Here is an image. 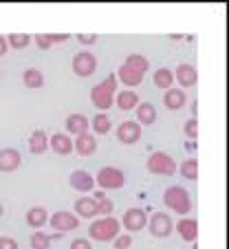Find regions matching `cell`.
Returning a JSON list of instances; mask_svg holds the SVG:
<instances>
[{
    "instance_id": "obj_1",
    "label": "cell",
    "mask_w": 229,
    "mask_h": 249,
    "mask_svg": "<svg viewBox=\"0 0 229 249\" xmlns=\"http://www.w3.org/2000/svg\"><path fill=\"white\" fill-rule=\"evenodd\" d=\"M117 77L115 73H110L108 77H104L99 84H95L90 89V102L99 113H106L108 108H112V102H115V90H117Z\"/></svg>"
},
{
    "instance_id": "obj_2",
    "label": "cell",
    "mask_w": 229,
    "mask_h": 249,
    "mask_svg": "<svg viewBox=\"0 0 229 249\" xmlns=\"http://www.w3.org/2000/svg\"><path fill=\"white\" fill-rule=\"evenodd\" d=\"M119 234H122V223L115 216H102L90 223V227H88V238L97 240V243H110Z\"/></svg>"
},
{
    "instance_id": "obj_3",
    "label": "cell",
    "mask_w": 229,
    "mask_h": 249,
    "mask_svg": "<svg viewBox=\"0 0 229 249\" xmlns=\"http://www.w3.org/2000/svg\"><path fill=\"white\" fill-rule=\"evenodd\" d=\"M163 203L172 212L183 214V216L190 214V210H192V198H190V192H187L185 188H181V185H170V188L163 192Z\"/></svg>"
},
{
    "instance_id": "obj_4",
    "label": "cell",
    "mask_w": 229,
    "mask_h": 249,
    "mask_svg": "<svg viewBox=\"0 0 229 249\" xmlns=\"http://www.w3.org/2000/svg\"><path fill=\"white\" fill-rule=\"evenodd\" d=\"M145 168H148V172L159 174V177H172V174L176 172V161H174L168 152L159 150V152H152V155H150Z\"/></svg>"
},
{
    "instance_id": "obj_5",
    "label": "cell",
    "mask_w": 229,
    "mask_h": 249,
    "mask_svg": "<svg viewBox=\"0 0 229 249\" xmlns=\"http://www.w3.org/2000/svg\"><path fill=\"white\" fill-rule=\"evenodd\" d=\"M126 183V174L115 165H106L97 172V185L102 190H119Z\"/></svg>"
},
{
    "instance_id": "obj_6",
    "label": "cell",
    "mask_w": 229,
    "mask_h": 249,
    "mask_svg": "<svg viewBox=\"0 0 229 249\" xmlns=\"http://www.w3.org/2000/svg\"><path fill=\"white\" fill-rule=\"evenodd\" d=\"M70 69H73V73L77 77H88V75H93L95 69H97V57L90 51H82V53H77V55H73Z\"/></svg>"
},
{
    "instance_id": "obj_7",
    "label": "cell",
    "mask_w": 229,
    "mask_h": 249,
    "mask_svg": "<svg viewBox=\"0 0 229 249\" xmlns=\"http://www.w3.org/2000/svg\"><path fill=\"white\" fill-rule=\"evenodd\" d=\"M172 231H174V221L170 214H165V212L152 214V218H150V234L155 238H168Z\"/></svg>"
},
{
    "instance_id": "obj_8",
    "label": "cell",
    "mask_w": 229,
    "mask_h": 249,
    "mask_svg": "<svg viewBox=\"0 0 229 249\" xmlns=\"http://www.w3.org/2000/svg\"><path fill=\"white\" fill-rule=\"evenodd\" d=\"M80 225V218L70 214V212H55L51 216V227L57 231V234H66V231L77 230Z\"/></svg>"
},
{
    "instance_id": "obj_9",
    "label": "cell",
    "mask_w": 229,
    "mask_h": 249,
    "mask_svg": "<svg viewBox=\"0 0 229 249\" xmlns=\"http://www.w3.org/2000/svg\"><path fill=\"white\" fill-rule=\"evenodd\" d=\"M122 225L126 227L128 231H141L148 225V214H145L141 207H132V210H128L126 214H123Z\"/></svg>"
},
{
    "instance_id": "obj_10",
    "label": "cell",
    "mask_w": 229,
    "mask_h": 249,
    "mask_svg": "<svg viewBox=\"0 0 229 249\" xmlns=\"http://www.w3.org/2000/svg\"><path fill=\"white\" fill-rule=\"evenodd\" d=\"M117 139L126 146H132L141 139V126L137 122H122L117 126Z\"/></svg>"
},
{
    "instance_id": "obj_11",
    "label": "cell",
    "mask_w": 229,
    "mask_h": 249,
    "mask_svg": "<svg viewBox=\"0 0 229 249\" xmlns=\"http://www.w3.org/2000/svg\"><path fill=\"white\" fill-rule=\"evenodd\" d=\"M174 230L178 231V236H181L185 243H194L198 236V221L196 218H187L183 216L178 223H174Z\"/></svg>"
},
{
    "instance_id": "obj_12",
    "label": "cell",
    "mask_w": 229,
    "mask_h": 249,
    "mask_svg": "<svg viewBox=\"0 0 229 249\" xmlns=\"http://www.w3.org/2000/svg\"><path fill=\"white\" fill-rule=\"evenodd\" d=\"M73 150L77 152L80 157H90L95 150H97V137L90 135V132H86V135H80V137H75V141H73Z\"/></svg>"
},
{
    "instance_id": "obj_13",
    "label": "cell",
    "mask_w": 229,
    "mask_h": 249,
    "mask_svg": "<svg viewBox=\"0 0 229 249\" xmlns=\"http://www.w3.org/2000/svg\"><path fill=\"white\" fill-rule=\"evenodd\" d=\"M90 128V119L86 117V115L82 113H73L66 117V130L70 132V135L75 137H80V135H86Z\"/></svg>"
},
{
    "instance_id": "obj_14",
    "label": "cell",
    "mask_w": 229,
    "mask_h": 249,
    "mask_svg": "<svg viewBox=\"0 0 229 249\" xmlns=\"http://www.w3.org/2000/svg\"><path fill=\"white\" fill-rule=\"evenodd\" d=\"M20 152L16 148H2L0 150V172H14V170L20 168Z\"/></svg>"
},
{
    "instance_id": "obj_15",
    "label": "cell",
    "mask_w": 229,
    "mask_h": 249,
    "mask_svg": "<svg viewBox=\"0 0 229 249\" xmlns=\"http://www.w3.org/2000/svg\"><path fill=\"white\" fill-rule=\"evenodd\" d=\"M70 188L77 190V192H90L95 188V179L93 174L86 172V170H75L70 174Z\"/></svg>"
},
{
    "instance_id": "obj_16",
    "label": "cell",
    "mask_w": 229,
    "mask_h": 249,
    "mask_svg": "<svg viewBox=\"0 0 229 249\" xmlns=\"http://www.w3.org/2000/svg\"><path fill=\"white\" fill-rule=\"evenodd\" d=\"M174 80L183 86V89H190L198 82V73L192 64H178V69L174 71Z\"/></svg>"
},
{
    "instance_id": "obj_17",
    "label": "cell",
    "mask_w": 229,
    "mask_h": 249,
    "mask_svg": "<svg viewBox=\"0 0 229 249\" xmlns=\"http://www.w3.org/2000/svg\"><path fill=\"white\" fill-rule=\"evenodd\" d=\"M117 82H122V84H126L128 89H135V86H139L141 82H143V75H141L139 71H135L132 66L128 64H122L117 69Z\"/></svg>"
},
{
    "instance_id": "obj_18",
    "label": "cell",
    "mask_w": 229,
    "mask_h": 249,
    "mask_svg": "<svg viewBox=\"0 0 229 249\" xmlns=\"http://www.w3.org/2000/svg\"><path fill=\"white\" fill-rule=\"evenodd\" d=\"M49 148H53L57 155L66 157L73 152V139L69 135H64V132H55L53 137H49Z\"/></svg>"
},
{
    "instance_id": "obj_19",
    "label": "cell",
    "mask_w": 229,
    "mask_h": 249,
    "mask_svg": "<svg viewBox=\"0 0 229 249\" xmlns=\"http://www.w3.org/2000/svg\"><path fill=\"white\" fill-rule=\"evenodd\" d=\"M135 110H137V124L139 126H152L157 122V108L150 102H139Z\"/></svg>"
},
{
    "instance_id": "obj_20",
    "label": "cell",
    "mask_w": 229,
    "mask_h": 249,
    "mask_svg": "<svg viewBox=\"0 0 229 249\" xmlns=\"http://www.w3.org/2000/svg\"><path fill=\"white\" fill-rule=\"evenodd\" d=\"M29 150L33 155H44L49 150V135L44 130H33L29 137Z\"/></svg>"
},
{
    "instance_id": "obj_21",
    "label": "cell",
    "mask_w": 229,
    "mask_h": 249,
    "mask_svg": "<svg viewBox=\"0 0 229 249\" xmlns=\"http://www.w3.org/2000/svg\"><path fill=\"white\" fill-rule=\"evenodd\" d=\"M80 214L82 218H95L97 216V205H95L93 196H80L75 201V216Z\"/></svg>"
},
{
    "instance_id": "obj_22",
    "label": "cell",
    "mask_w": 229,
    "mask_h": 249,
    "mask_svg": "<svg viewBox=\"0 0 229 249\" xmlns=\"http://www.w3.org/2000/svg\"><path fill=\"white\" fill-rule=\"evenodd\" d=\"M185 102H187V97H185V93H183L181 89H170V90H165V95H163V104L168 106V110L183 108Z\"/></svg>"
},
{
    "instance_id": "obj_23",
    "label": "cell",
    "mask_w": 229,
    "mask_h": 249,
    "mask_svg": "<svg viewBox=\"0 0 229 249\" xmlns=\"http://www.w3.org/2000/svg\"><path fill=\"white\" fill-rule=\"evenodd\" d=\"M115 102H117V108L119 110H132L137 108V104H139V95L135 90H119L115 95Z\"/></svg>"
},
{
    "instance_id": "obj_24",
    "label": "cell",
    "mask_w": 229,
    "mask_h": 249,
    "mask_svg": "<svg viewBox=\"0 0 229 249\" xmlns=\"http://www.w3.org/2000/svg\"><path fill=\"white\" fill-rule=\"evenodd\" d=\"M49 221L47 216V210L44 207H31V210L27 212V225L33 227V230H40V227H44V223Z\"/></svg>"
},
{
    "instance_id": "obj_25",
    "label": "cell",
    "mask_w": 229,
    "mask_h": 249,
    "mask_svg": "<svg viewBox=\"0 0 229 249\" xmlns=\"http://www.w3.org/2000/svg\"><path fill=\"white\" fill-rule=\"evenodd\" d=\"M64 234H44V231H33L31 249H51V243L55 238H62Z\"/></svg>"
},
{
    "instance_id": "obj_26",
    "label": "cell",
    "mask_w": 229,
    "mask_h": 249,
    "mask_svg": "<svg viewBox=\"0 0 229 249\" xmlns=\"http://www.w3.org/2000/svg\"><path fill=\"white\" fill-rule=\"evenodd\" d=\"M174 84V73L170 69H165V66H161V69H157L155 73V86L161 90H170Z\"/></svg>"
},
{
    "instance_id": "obj_27",
    "label": "cell",
    "mask_w": 229,
    "mask_h": 249,
    "mask_svg": "<svg viewBox=\"0 0 229 249\" xmlns=\"http://www.w3.org/2000/svg\"><path fill=\"white\" fill-rule=\"evenodd\" d=\"M90 128H93L95 135H108L112 128V122L106 113H97L93 119H90Z\"/></svg>"
},
{
    "instance_id": "obj_28",
    "label": "cell",
    "mask_w": 229,
    "mask_h": 249,
    "mask_svg": "<svg viewBox=\"0 0 229 249\" xmlns=\"http://www.w3.org/2000/svg\"><path fill=\"white\" fill-rule=\"evenodd\" d=\"M22 82H24V86L27 89H42L44 86V75L40 73L37 69H27L24 71V75H22Z\"/></svg>"
},
{
    "instance_id": "obj_29",
    "label": "cell",
    "mask_w": 229,
    "mask_h": 249,
    "mask_svg": "<svg viewBox=\"0 0 229 249\" xmlns=\"http://www.w3.org/2000/svg\"><path fill=\"white\" fill-rule=\"evenodd\" d=\"M93 201H95V205H97V214H102V216H110L112 214V201L104 194V190L93 194Z\"/></svg>"
},
{
    "instance_id": "obj_30",
    "label": "cell",
    "mask_w": 229,
    "mask_h": 249,
    "mask_svg": "<svg viewBox=\"0 0 229 249\" xmlns=\"http://www.w3.org/2000/svg\"><path fill=\"white\" fill-rule=\"evenodd\" d=\"M178 172H181L183 179L187 181H196L198 179V161L196 159H187L181 163V168H178Z\"/></svg>"
},
{
    "instance_id": "obj_31",
    "label": "cell",
    "mask_w": 229,
    "mask_h": 249,
    "mask_svg": "<svg viewBox=\"0 0 229 249\" xmlns=\"http://www.w3.org/2000/svg\"><path fill=\"white\" fill-rule=\"evenodd\" d=\"M123 64L132 66L135 71H139L141 75H145V73H148V69H150V62L145 60L143 55H139V53H130V55L126 57V62H123Z\"/></svg>"
},
{
    "instance_id": "obj_32",
    "label": "cell",
    "mask_w": 229,
    "mask_h": 249,
    "mask_svg": "<svg viewBox=\"0 0 229 249\" xmlns=\"http://www.w3.org/2000/svg\"><path fill=\"white\" fill-rule=\"evenodd\" d=\"M31 44V36L29 33H11L7 38V47L11 49H27Z\"/></svg>"
},
{
    "instance_id": "obj_33",
    "label": "cell",
    "mask_w": 229,
    "mask_h": 249,
    "mask_svg": "<svg viewBox=\"0 0 229 249\" xmlns=\"http://www.w3.org/2000/svg\"><path fill=\"white\" fill-rule=\"evenodd\" d=\"M183 132H185V137H187V139H196V137H198V122H196V119H190V122H185V126H183Z\"/></svg>"
},
{
    "instance_id": "obj_34",
    "label": "cell",
    "mask_w": 229,
    "mask_h": 249,
    "mask_svg": "<svg viewBox=\"0 0 229 249\" xmlns=\"http://www.w3.org/2000/svg\"><path fill=\"white\" fill-rule=\"evenodd\" d=\"M132 247V236L130 234H119L115 238V249H130Z\"/></svg>"
},
{
    "instance_id": "obj_35",
    "label": "cell",
    "mask_w": 229,
    "mask_h": 249,
    "mask_svg": "<svg viewBox=\"0 0 229 249\" xmlns=\"http://www.w3.org/2000/svg\"><path fill=\"white\" fill-rule=\"evenodd\" d=\"M31 38H35V44L42 51H47V49H51V40H49L47 33H37V36H31Z\"/></svg>"
},
{
    "instance_id": "obj_36",
    "label": "cell",
    "mask_w": 229,
    "mask_h": 249,
    "mask_svg": "<svg viewBox=\"0 0 229 249\" xmlns=\"http://www.w3.org/2000/svg\"><path fill=\"white\" fill-rule=\"evenodd\" d=\"M0 249H18V240L11 236H0Z\"/></svg>"
},
{
    "instance_id": "obj_37",
    "label": "cell",
    "mask_w": 229,
    "mask_h": 249,
    "mask_svg": "<svg viewBox=\"0 0 229 249\" xmlns=\"http://www.w3.org/2000/svg\"><path fill=\"white\" fill-rule=\"evenodd\" d=\"M49 40H51V44H64L66 40L70 38L69 33H47Z\"/></svg>"
},
{
    "instance_id": "obj_38",
    "label": "cell",
    "mask_w": 229,
    "mask_h": 249,
    "mask_svg": "<svg viewBox=\"0 0 229 249\" xmlns=\"http://www.w3.org/2000/svg\"><path fill=\"white\" fill-rule=\"evenodd\" d=\"M70 249H93V245H90L88 238H75L70 243Z\"/></svg>"
},
{
    "instance_id": "obj_39",
    "label": "cell",
    "mask_w": 229,
    "mask_h": 249,
    "mask_svg": "<svg viewBox=\"0 0 229 249\" xmlns=\"http://www.w3.org/2000/svg\"><path fill=\"white\" fill-rule=\"evenodd\" d=\"M77 40H80L82 44H95L97 42V36H95V33H80Z\"/></svg>"
},
{
    "instance_id": "obj_40",
    "label": "cell",
    "mask_w": 229,
    "mask_h": 249,
    "mask_svg": "<svg viewBox=\"0 0 229 249\" xmlns=\"http://www.w3.org/2000/svg\"><path fill=\"white\" fill-rule=\"evenodd\" d=\"M7 49H9V47H7V38H5V36H0V57L7 55Z\"/></svg>"
},
{
    "instance_id": "obj_41",
    "label": "cell",
    "mask_w": 229,
    "mask_h": 249,
    "mask_svg": "<svg viewBox=\"0 0 229 249\" xmlns=\"http://www.w3.org/2000/svg\"><path fill=\"white\" fill-rule=\"evenodd\" d=\"M190 110H192L194 119H196V110H198V104H196V102H192V108H190Z\"/></svg>"
},
{
    "instance_id": "obj_42",
    "label": "cell",
    "mask_w": 229,
    "mask_h": 249,
    "mask_svg": "<svg viewBox=\"0 0 229 249\" xmlns=\"http://www.w3.org/2000/svg\"><path fill=\"white\" fill-rule=\"evenodd\" d=\"M0 216H2V205H0Z\"/></svg>"
},
{
    "instance_id": "obj_43",
    "label": "cell",
    "mask_w": 229,
    "mask_h": 249,
    "mask_svg": "<svg viewBox=\"0 0 229 249\" xmlns=\"http://www.w3.org/2000/svg\"><path fill=\"white\" fill-rule=\"evenodd\" d=\"M192 249H198V247H196V245H194V247H192Z\"/></svg>"
}]
</instances>
